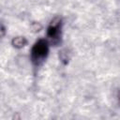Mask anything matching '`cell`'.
<instances>
[{
    "instance_id": "8992f818",
    "label": "cell",
    "mask_w": 120,
    "mask_h": 120,
    "mask_svg": "<svg viewBox=\"0 0 120 120\" xmlns=\"http://www.w3.org/2000/svg\"><path fill=\"white\" fill-rule=\"evenodd\" d=\"M117 98H118V101H119V104H120V91L118 92V95H117Z\"/></svg>"
},
{
    "instance_id": "277c9868",
    "label": "cell",
    "mask_w": 120,
    "mask_h": 120,
    "mask_svg": "<svg viewBox=\"0 0 120 120\" xmlns=\"http://www.w3.org/2000/svg\"><path fill=\"white\" fill-rule=\"evenodd\" d=\"M69 58H70V54H69V52H68V51L67 49L61 51V52H60V59H61V61L64 64H68Z\"/></svg>"
},
{
    "instance_id": "3957f363",
    "label": "cell",
    "mask_w": 120,
    "mask_h": 120,
    "mask_svg": "<svg viewBox=\"0 0 120 120\" xmlns=\"http://www.w3.org/2000/svg\"><path fill=\"white\" fill-rule=\"evenodd\" d=\"M11 44H12L13 47L20 49V48L24 47V46L27 44V40H26V38H23V37H16V38H14L11 40Z\"/></svg>"
},
{
    "instance_id": "6da1fadb",
    "label": "cell",
    "mask_w": 120,
    "mask_h": 120,
    "mask_svg": "<svg viewBox=\"0 0 120 120\" xmlns=\"http://www.w3.org/2000/svg\"><path fill=\"white\" fill-rule=\"evenodd\" d=\"M49 52V44L45 39L38 40L31 49V60L34 65L39 66L46 59Z\"/></svg>"
},
{
    "instance_id": "5b68a950",
    "label": "cell",
    "mask_w": 120,
    "mask_h": 120,
    "mask_svg": "<svg viewBox=\"0 0 120 120\" xmlns=\"http://www.w3.org/2000/svg\"><path fill=\"white\" fill-rule=\"evenodd\" d=\"M32 28H33V30L34 31H39L40 29H41V25L39 24V23H38V22H34L33 24H32Z\"/></svg>"
},
{
    "instance_id": "7a4b0ae2",
    "label": "cell",
    "mask_w": 120,
    "mask_h": 120,
    "mask_svg": "<svg viewBox=\"0 0 120 120\" xmlns=\"http://www.w3.org/2000/svg\"><path fill=\"white\" fill-rule=\"evenodd\" d=\"M61 25H62L61 18L55 17L51 21L47 30V37L49 38L50 41L55 46L61 40Z\"/></svg>"
}]
</instances>
